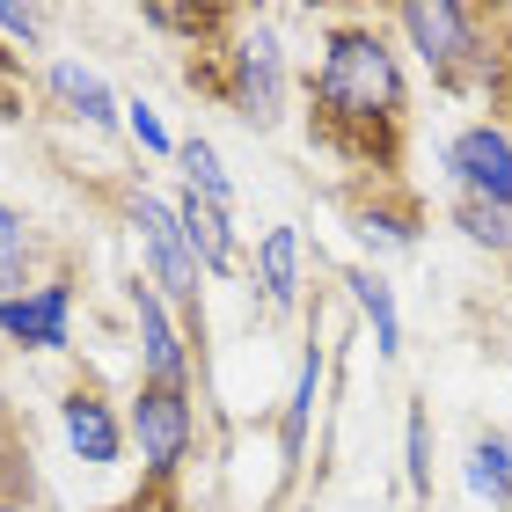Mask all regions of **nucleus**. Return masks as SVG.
Listing matches in <instances>:
<instances>
[{"label": "nucleus", "mask_w": 512, "mask_h": 512, "mask_svg": "<svg viewBox=\"0 0 512 512\" xmlns=\"http://www.w3.org/2000/svg\"><path fill=\"white\" fill-rule=\"evenodd\" d=\"M308 103H315V132L322 147L352 154V161H388L395 132L410 118V81H403V52L381 22L366 15H337L322 30V59L308 74Z\"/></svg>", "instance_id": "obj_1"}, {"label": "nucleus", "mask_w": 512, "mask_h": 512, "mask_svg": "<svg viewBox=\"0 0 512 512\" xmlns=\"http://www.w3.org/2000/svg\"><path fill=\"white\" fill-rule=\"evenodd\" d=\"M125 235H132V256H139V278H147V286L191 322V337H198V322H205V271H198L191 242H183L176 198L132 183V191H125Z\"/></svg>", "instance_id": "obj_4"}, {"label": "nucleus", "mask_w": 512, "mask_h": 512, "mask_svg": "<svg viewBox=\"0 0 512 512\" xmlns=\"http://www.w3.org/2000/svg\"><path fill=\"white\" fill-rule=\"evenodd\" d=\"M344 293H352L359 322L374 330V359H403V308H395L388 271H374V264H352V271H344Z\"/></svg>", "instance_id": "obj_16"}, {"label": "nucleus", "mask_w": 512, "mask_h": 512, "mask_svg": "<svg viewBox=\"0 0 512 512\" xmlns=\"http://www.w3.org/2000/svg\"><path fill=\"white\" fill-rule=\"evenodd\" d=\"M15 213H22V205H8V198H0V227H8V220H15Z\"/></svg>", "instance_id": "obj_24"}, {"label": "nucleus", "mask_w": 512, "mask_h": 512, "mask_svg": "<svg viewBox=\"0 0 512 512\" xmlns=\"http://www.w3.org/2000/svg\"><path fill=\"white\" fill-rule=\"evenodd\" d=\"M74 278L66 271H44L22 300L0 308V337L15 344V352H74Z\"/></svg>", "instance_id": "obj_10"}, {"label": "nucleus", "mask_w": 512, "mask_h": 512, "mask_svg": "<svg viewBox=\"0 0 512 512\" xmlns=\"http://www.w3.org/2000/svg\"><path fill=\"white\" fill-rule=\"evenodd\" d=\"M0 410H8V388H0Z\"/></svg>", "instance_id": "obj_25"}, {"label": "nucleus", "mask_w": 512, "mask_h": 512, "mask_svg": "<svg viewBox=\"0 0 512 512\" xmlns=\"http://www.w3.org/2000/svg\"><path fill=\"white\" fill-rule=\"evenodd\" d=\"M37 256H44L37 227L15 213L8 227H0V308H8V300H22V293L37 286Z\"/></svg>", "instance_id": "obj_19"}, {"label": "nucleus", "mask_w": 512, "mask_h": 512, "mask_svg": "<svg viewBox=\"0 0 512 512\" xmlns=\"http://www.w3.org/2000/svg\"><path fill=\"white\" fill-rule=\"evenodd\" d=\"M125 132H132V147H139V154H154V161H176V132L161 125V110H154L147 96H132V103H125Z\"/></svg>", "instance_id": "obj_21"}, {"label": "nucleus", "mask_w": 512, "mask_h": 512, "mask_svg": "<svg viewBox=\"0 0 512 512\" xmlns=\"http://www.w3.org/2000/svg\"><path fill=\"white\" fill-rule=\"evenodd\" d=\"M59 439H66V454H74L81 469H118V461L132 454L125 410L110 403L96 381H74L59 395Z\"/></svg>", "instance_id": "obj_8"}, {"label": "nucleus", "mask_w": 512, "mask_h": 512, "mask_svg": "<svg viewBox=\"0 0 512 512\" xmlns=\"http://www.w3.org/2000/svg\"><path fill=\"white\" fill-rule=\"evenodd\" d=\"M395 37L417 52V66L432 74V88L447 96H498V22L505 15H483V8H454V0H403L388 15Z\"/></svg>", "instance_id": "obj_2"}, {"label": "nucleus", "mask_w": 512, "mask_h": 512, "mask_svg": "<svg viewBox=\"0 0 512 512\" xmlns=\"http://www.w3.org/2000/svg\"><path fill=\"white\" fill-rule=\"evenodd\" d=\"M344 235L359 242V264H395V256H417V242H425V213H417L410 198H352L344 205Z\"/></svg>", "instance_id": "obj_12"}, {"label": "nucleus", "mask_w": 512, "mask_h": 512, "mask_svg": "<svg viewBox=\"0 0 512 512\" xmlns=\"http://www.w3.org/2000/svg\"><path fill=\"white\" fill-rule=\"evenodd\" d=\"M125 432H132V447H139L147 483H176L183 469H191V454H198V395L191 388L139 381L125 395Z\"/></svg>", "instance_id": "obj_5"}, {"label": "nucleus", "mask_w": 512, "mask_h": 512, "mask_svg": "<svg viewBox=\"0 0 512 512\" xmlns=\"http://www.w3.org/2000/svg\"><path fill=\"white\" fill-rule=\"evenodd\" d=\"M176 220H183V242H191L205 278H235V271L249 278V242H242V227H235L227 205L198 198V191H176Z\"/></svg>", "instance_id": "obj_13"}, {"label": "nucleus", "mask_w": 512, "mask_h": 512, "mask_svg": "<svg viewBox=\"0 0 512 512\" xmlns=\"http://www.w3.org/2000/svg\"><path fill=\"white\" fill-rule=\"evenodd\" d=\"M403 483L417 505H432V403H410L403 417Z\"/></svg>", "instance_id": "obj_20"}, {"label": "nucleus", "mask_w": 512, "mask_h": 512, "mask_svg": "<svg viewBox=\"0 0 512 512\" xmlns=\"http://www.w3.org/2000/svg\"><path fill=\"white\" fill-rule=\"evenodd\" d=\"M249 293L256 315H293L308 308V235L293 220H271L249 249Z\"/></svg>", "instance_id": "obj_9"}, {"label": "nucleus", "mask_w": 512, "mask_h": 512, "mask_svg": "<svg viewBox=\"0 0 512 512\" xmlns=\"http://www.w3.org/2000/svg\"><path fill=\"white\" fill-rule=\"evenodd\" d=\"M176 169H183V191H198V198H213V205L235 213V176H227V161H220V147L205 132L176 139Z\"/></svg>", "instance_id": "obj_17"}, {"label": "nucleus", "mask_w": 512, "mask_h": 512, "mask_svg": "<svg viewBox=\"0 0 512 512\" xmlns=\"http://www.w3.org/2000/svg\"><path fill=\"white\" fill-rule=\"evenodd\" d=\"M44 96H52L74 125H88V132H118V125H125L118 88H110L88 59H74V52H52V59H44Z\"/></svg>", "instance_id": "obj_14"}, {"label": "nucleus", "mask_w": 512, "mask_h": 512, "mask_svg": "<svg viewBox=\"0 0 512 512\" xmlns=\"http://www.w3.org/2000/svg\"><path fill=\"white\" fill-rule=\"evenodd\" d=\"M447 227L469 249L483 256H512V213L505 205H483V198H447Z\"/></svg>", "instance_id": "obj_18"}, {"label": "nucleus", "mask_w": 512, "mask_h": 512, "mask_svg": "<svg viewBox=\"0 0 512 512\" xmlns=\"http://www.w3.org/2000/svg\"><path fill=\"white\" fill-rule=\"evenodd\" d=\"M439 176L454 198H483L512 213V125L498 118H469L439 139Z\"/></svg>", "instance_id": "obj_7"}, {"label": "nucleus", "mask_w": 512, "mask_h": 512, "mask_svg": "<svg viewBox=\"0 0 512 512\" xmlns=\"http://www.w3.org/2000/svg\"><path fill=\"white\" fill-rule=\"evenodd\" d=\"M44 8H8V0H0V37L15 44V52H44Z\"/></svg>", "instance_id": "obj_22"}, {"label": "nucleus", "mask_w": 512, "mask_h": 512, "mask_svg": "<svg viewBox=\"0 0 512 512\" xmlns=\"http://www.w3.org/2000/svg\"><path fill=\"white\" fill-rule=\"evenodd\" d=\"M461 483H469V498H476V505L512 512V432L476 425V432H469V447H461Z\"/></svg>", "instance_id": "obj_15"}, {"label": "nucleus", "mask_w": 512, "mask_h": 512, "mask_svg": "<svg viewBox=\"0 0 512 512\" xmlns=\"http://www.w3.org/2000/svg\"><path fill=\"white\" fill-rule=\"evenodd\" d=\"M322 381H330V344H322V330H308V344H300L293 359V381H286V403H278V476H300V454H308L315 439V410H322Z\"/></svg>", "instance_id": "obj_11"}, {"label": "nucleus", "mask_w": 512, "mask_h": 512, "mask_svg": "<svg viewBox=\"0 0 512 512\" xmlns=\"http://www.w3.org/2000/svg\"><path fill=\"white\" fill-rule=\"evenodd\" d=\"M213 96L235 110L249 132H278L293 110V52L271 15H235L227 22V52L213 74Z\"/></svg>", "instance_id": "obj_3"}, {"label": "nucleus", "mask_w": 512, "mask_h": 512, "mask_svg": "<svg viewBox=\"0 0 512 512\" xmlns=\"http://www.w3.org/2000/svg\"><path fill=\"white\" fill-rule=\"evenodd\" d=\"M125 315H132V359H139V381H154V388H191V381H198L191 322H183L139 271L125 278Z\"/></svg>", "instance_id": "obj_6"}, {"label": "nucleus", "mask_w": 512, "mask_h": 512, "mask_svg": "<svg viewBox=\"0 0 512 512\" xmlns=\"http://www.w3.org/2000/svg\"><path fill=\"white\" fill-rule=\"evenodd\" d=\"M0 512H37V505H30V498H15V491H8V498H0Z\"/></svg>", "instance_id": "obj_23"}]
</instances>
